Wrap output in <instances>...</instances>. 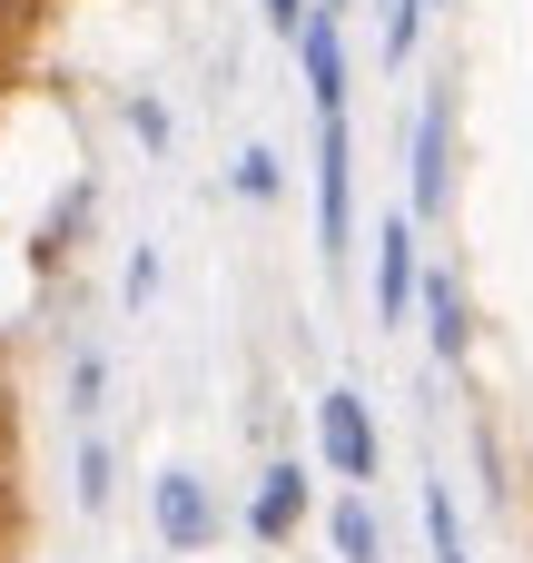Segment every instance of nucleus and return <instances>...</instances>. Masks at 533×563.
<instances>
[{
	"mask_svg": "<svg viewBox=\"0 0 533 563\" xmlns=\"http://www.w3.org/2000/svg\"><path fill=\"white\" fill-rule=\"evenodd\" d=\"M317 475H336L346 495H366L386 475V426H376L366 386H326L317 396Z\"/></svg>",
	"mask_w": 533,
	"mask_h": 563,
	"instance_id": "f257e3e1",
	"label": "nucleus"
},
{
	"mask_svg": "<svg viewBox=\"0 0 533 563\" xmlns=\"http://www.w3.org/2000/svg\"><path fill=\"white\" fill-rule=\"evenodd\" d=\"M445 208H455V79H435V89H425L415 139H406V218H415V228H435Z\"/></svg>",
	"mask_w": 533,
	"mask_h": 563,
	"instance_id": "f03ea898",
	"label": "nucleus"
},
{
	"mask_svg": "<svg viewBox=\"0 0 533 563\" xmlns=\"http://www.w3.org/2000/svg\"><path fill=\"white\" fill-rule=\"evenodd\" d=\"M356 129L346 119H317V257L346 267L356 257Z\"/></svg>",
	"mask_w": 533,
	"mask_h": 563,
	"instance_id": "7ed1b4c3",
	"label": "nucleus"
},
{
	"mask_svg": "<svg viewBox=\"0 0 533 563\" xmlns=\"http://www.w3.org/2000/svg\"><path fill=\"white\" fill-rule=\"evenodd\" d=\"M376 267H366V297H376V327L396 336V327H415V287H425V228L406 218V208H386L376 228Z\"/></svg>",
	"mask_w": 533,
	"mask_h": 563,
	"instance_id": "20e7f679",
	"label": "nucleus"
},
{
	"mask_svg": "<svg viewBox=\"0 0 533 563\" xmlns=\"http://www.w3.org/2000/svg\"><path fill=\"white\" fill-rule=\"evenodd\" d=\"M218 495H208V475L198 465H158L148 475V534H158V554H208L218 544Z\"/></svg>",
	"mask_w": 533,
	"mask_h": 563,
	"instance_id": "39448f33",
	"label": "nucleus"
},
{
	"mask_svg": "<svg viewBox=\"0 0 533 563\" xmlns=\"http://www.w3.org/2000/svg\"><path fill=\"white\" fill-rule=\"evenodd\" d=\"M415 327H425V356H435L445 376L475 366V297H465V277L435 267V257H425V287H415Z\"/></svg>",
	"mask_w": 533,
	"mask_h": 563,
	"instance_id": "423d86ee",
	"label": "nucleus"
},
{
	"mask_svg": "<svg viewBox=\"0 0 533 563\" xmlns=\"http://www.w3.org/2000/svg\"><path fill=\"white\" fill-rule=\"evenodd\" d=\"M307 515H317V465L267 455V475H257V495H247V534H257V544H297Z\"/></svg>",
	"mask_w": 533,
	"mask_h": 563,
	"instance_id": "0eeeda50",
	"label": "nucleus"
},
{
	"mask_svg": "<svg viewBox=\"0 0 533 563\" xmlns=\"http://www.w3.org/2000/svg\"><path fill=\"white\" fill-rule=\"evenodd\" d=\"M297 79H307V109L317 119H346V20H307V40H297Z\"/></svg>",
	"mask_w": 533,
	"mask_h": 563,
	"instance_id": "6e6552de",
	"label": "nucleus"
},
{
	"mask_svg": "<svg viewBox=\"0 0 533 563\" xmlns=\"http://www.w3.org/2000/svg\"><path fill=\"white\" fill-rule=\"evenodd\" d=\"M89 218H99V178H69V188L49 198V218H40V238H30V267L49 277V267H59V257H69L79 238H89Z\"/></svg>",
	"mask_w": 533,
	"mask_h": 563,
	"instance_id": "1a4fd4ad",
	"label": "nucleus"
},
{
	"mask_svg": "<svg viewBox=\"0 0 533 563\" xmlns=\"http://www.w3.org/2000/svg\"><path fill=\"white\" fill-rule=\"evenodd\" d=\"M326 554L336 563H386V515H376V495H336V505H326Z\"/></svg>",
	"mask_w": 533,
	"mask_h": 563,
	"instance_id": "9d476101",
	"label": "nucleus"
},
{
	"mask_svg": "<svg viewBox=\"0 0 533 563\" xmlns=\"http://www.w3.org/2000/svg\"><path fill=\"white\" fill-rule=\"evenodd\" d=\"M109 495H119V445H109V426H99V435L69 445V505H79V515H109Z\"/></svg>",
	"mask_w": 533,
	"mask_h": 563,
	"instance_id": "9b49d317",
	"label": "nucleus"
},
{
	"mask_svg": "<svg viewBox=\"0 0 533 563\" xmlns=\"http://www.w3.org/2000/svg\"><path fill=\"white\" fill-rule=\"evenodd\" d=\"M59 406H69V435H99V416H109V356H99V346H79V356H69Z\"/></svg>",
	"mask_w": 533,
	"mask_h": 563,
	"instance_id": "f8f14e48",
	"label": "nucleus"
},
{
	"mask_svg": "<svg viewBox=\"0 0 533 563\" xmlns=\"http://www.w3.org/2000/svg\"><path fill=\"white\" fill-rule=\"evenodd\" d=\"M425 554H435V563H485V554H475V534H465V505H455V485H445V475H425Z\"/></svg>",
	"mask_w": 533,
	"mask_h": 563,
	"instance_id": "ddd939ff",
	"label": "nucleus"
},
{
	"mask_svg": "<svg viewBox=\"0 0 533 563\" xmlns=\"http://www.w3.org/2000/svg\"><path fill=\"white\" fill-rule=\"evenodd\" d=\"M425 20H435V0H376V59H386V69H406V59H415V40H425Z\"/></svg>",
	"mask_w": 533,
	"mask_h": 563,
	"instance_id": "4468645a",
	"label": "nucleus"
},
{
	"mask_svg": "<svg viewBox=\"0 0 533 563\" xmlns=\"http://www.w3.org/2000/svg\"><path fill=\"white\" fill-rule=\"evenodd\" d=\"M227 188H237L247 208H277V188H287V158H277L267 139H247V148L227 158Z\"/></svg>",
	"mask_w": 533,
	"mask_h": 563,
	"instance_id": "2eb2a0df",
	"label": "nucleus"
},
{
	"mask_svg": "<svg viewBox=\"0 0 533 563\" xmlns=\"http://www.w3.org/2000/svg\"><path fill=\"white\" fill-rule=\"evenodd\" d=\"M119 119H129V139H138L148 158H168V148H178V119H168V99H158V89H129V99H119Z\"/></svg>",
	"mask_w": 533,
	"mask_h": 563,
	"instance_id": "dca6fc26",
	"label": "nucleus"
},
{
	"mask_svg": "<svg viewBox=\"0 0 533 563\" xmlns=\"http://www.w3.org/2000/svg\"><path fill=\"white\" fill-rule=\"evenodd\" d=\"M158 277H168V257H158V238H138V247H129V267H119V307L138 317V307L158 297Z\"/></svg>",
	"mask_w": 533,
	"mask_h": 563,
	"instance_id": "f3484780",
	"label": "nucleus"
},
{
	"mask_svg": "<svg viewBox=\"0 0 533 563\" xmlns=\"http://www.w3.org/2000/svg\"><path fill=\"white\" fill-rule=\"evenodd\" d=\"M257 20H267V30L297 49V40H307V20H317V0H257Z\"/></svg>",
	"mask_w": 533,
	"mask_h": 563,
	"instance_id": "a211bd4d",
	"label": "nucleus"
},
{
	"mask_svg": "<svg viewBox=\"0 0 533 563\" xmlns=\"http://www.w3.org/2000/svg\"><path fill=\"white\" fill-rule=\"evenodd\" d=\"M20 10H30V0H0V40H10V30H20Z\"/></svg>",
	"mask_w": 533,
	"mask_h": 563,
	"instance_id": "6ab92c4d",
	"label": "nucleus"
},
{
	"mask_svg": "<svg viewBox=\"0 0 533 563\" xmlns=\"http://www.w3.org/2000/svg\"><path fill=\"white\" fill-rule=\"evenodd\" d=\"M435 10H455V0H435Z\"/></svg>",
	"mask_w": 533,
	"mask_h": 563,
	"instance_id": "aec40b11",
	"label": "nucleus"
}]
</instances>
